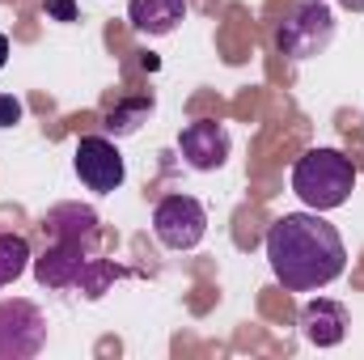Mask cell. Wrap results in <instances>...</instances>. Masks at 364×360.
I'll use <instances>...</instances> for the list:
<instances>
[{
    "mask_svg": "<svg viewBox=\"0 0 364 360\" xmlns=\"http://www.w3.org/2000/svg\"><path fill=\"white\" fill-rule=\"evenodd\" d=\"M267 263L288 292H318L348 268V246L318 212H284L267 229Z\"/></svg>",
    "mask_w": 364,
    "mask_h": 360,
    "instance_id": "6da1fadb",
    "label": "cell"
},
{
    "mask_svg": "<svg viewBox=\"0 0 364 360\" xmlns=\"http://www.w3.org/2000/svg\"><path fill=\"white\" fill-rule=\"evenodd\" d=\"M43 229H47V250L43 259L34 263V275L43 288H77L85 263L93 259V246H97V216L93 208L81 203H60L43 216Z\"/></svg>",
    "mask_w": 364,
    "mask_h": 360,
    "instance_id": "7a4b0ae2",
    "label": "cell"
},
{
    "mask_svg": "<svg viewBox=\"0 0 364 360\" xmlns=\"http://www.w3.org/2000/svg\"><path fill=\"white\" fill-rule=\"evenodd\" d=\"M356 186V166L339 149H309L292 166V191L309 212H331L343 208Z\"/></svg>",
    "mask_w": 364,
    "mask_h": 360,
    "instance_id": "3957f363",
    "label": "cell"
},
{
    "mask_svg": "<svg viewBox=\"0 0 364 360\" xmlns=\"http://www.w3.org/2000/svg\"><path fill=\"white\" fill-rule=\"evenodd\" d=\"M331 38H335V13L326 9V0H305L284 17L275 47L288 60H309V55H322L331 47Z\"/></svg>",
    "mask_w": 364,
    "mask_h": 360,
    "instance_id": "277c9868",
    "label": "cell"
},
{
    "mask_svg": "<svg viewBox=\"0 0 364 360\" xmlns=\"http://www.w3.org/2000/svg\"><path fill=\"white\" fill-rule=\"evenodd\" d=\"M47 344V318L34 301H0V360H30Z\"/></svg>",
    "mask_w": 364,
    "mask_h": 360,
    "instance_id": "5b68a950",
    "label": "cell"
},
{
    "mask_svg": "<svg viewBox=\"0 0 364 360\" xmlns=\"http://www.w3.org/2000/svg\"><path fill=\"white\" fill-rule=\"evenodd\" d=\"M153 233L166 250H195L208 233V212L191 195H166L153 208Z\"/></svg>",
    "mask_w": 364,
    "mask_h": 360,
    "instance_id": "8992f818",
    "label": "cell"
},
{
    "mask_svg": "<svg viewBox=\"0 0 364 360\" xmlns=\"http://www.w3.org/2000/svg\"><path fill=\"white\" fill-rule=\"evenodd\" d=\"M73 166H77V179L85 182L90 191H97V195L119 191L123 179H127V166H123V157H119L110 136H81Z\"/></svg>",
    "mask_w": 364,
    "mask_h": 360,
    "instance_id": "52a82bcc",
    "label": "cell"
},
{
    "mask_svg": "<svg viewBox=\"0 0 364 360\" xmlns=\"http://www.w3.org/2000/svg\"><path fill=\"white\" fill-rule=\"evenodd\" d=\"M178 149L186 157L191 170H220L225 157H229V132L216 123V119H199V123H186L178 136Z\"/></svg>",
    "mask_w": 364,
    "mask_h": 360,
    "instance_id": "ba28073f",
    "label": "cell"
},
{
    "mask_svg": "<svg viewBox=\"0 0 364 360\" xmlns=\"http://www.w3.org/2000/svg\"><path fill=\"white\" fill-rule=\"evenodd\" d=\"M301 335H305L314 348H335V344H343V335H348V309H343L339 301H331V297L309 301V305L301 309Z\"/></svg>",
    "mask_w": 364,
    "mask_h": 360,
    "instance_id": "9c48e42d",
    "label": "cell"
},
{
    "mask_svg": "<svg viewBox=\"0 0 364 360\" xmlns=\"http://www.w3.org/2000/svg\"><path fill=\"white\" fill-rule=\"evenodd\" d=\"M182 17H186V0H132V9H127L132 30L149 34V38L174 34Z\"/></svg>",
    "mask_w": 364,
    "mask_h": 360,
    "instance_id": "30bf717a",
    "label": "cell"
},
{
    "mask_svg": "<svg viewBox=\"0 0 364 360\" xmlns=\"http://www.w3.org/2000/svg\"><path fill=\"white\" fill-rule=\"evenodd\" d=\"M149 115H153V97H127V102H119L114 110H106V136H136L140 132V123H149Z\"/></svg>",
    "mask_w": 364,
    "mask_h": 360,
    "instance_id": "8fae6325",
    "label": "cell"
},
{
    "mask_svg": "<svg viewBox=\"0 0 364 360\" xmlns=\"http://www.w3.org/2000/svg\"><path fill=\"white\" fill-rule=\"evenodd\" d=\"M30 268V242L21 233H0V288Z\"/></svg>",
    "mask_w": 364,
    "mask_h": 360,
    "instance_id": "7c38bea8",
    "label": "cell"
},
{
    "mask_svg": "<svg viewBox=\"0 0 364 360\" xmlns=\"http://www.w3.org/2000/svg\"><path fill=\"white\" fill-rule=\"evenodd\" d=\"M119 275H127V271L114 268V263H106V259H90L77 284H81V292H85V297H102V292H106V284H110V280H119Z\"/></svg>",
    "mask_w": 364,
    "mask_h": 360,
    "instance_id": "4fadbf2b",
    "label": "cell"
},
{
    "mask_svg": "<svg viewBox=\"0 0 364 360\" xmlns=\"http://www.w3.org/2000/svg\"><path fill=\"white\" fill-rule=\"evenodd\" d=\"M21 123V102L13 93H0V127H13Z\"/></svg>",
    "mask_w": 364,
    "mask_h": 360,
    "instance_id": "5bb4252c",
    "label": "cell"
},
{
    "mask_svg": "<svg viewBox=\"0 0 364 360\" xmlns=\"http://www.w3.org/2000/svg\"><path fill=\"white\" fill-rule=\"evenodd\" d=\"M51 21H77V0H47Z\"/></svg>",
    "mask_w": 364,
    "mask_h": 360,
    "instance_id": "9a60e30c",
    "label": "cell"
},
{
    "mask_svg": "<svg viewBox=\"0 0 364 360\" xmlns=\"http://www.w3.org/2000/svg\"><path fill=\"white\" fill-rule=\"evenodd\" d=\"M4 64H9V38L0 34V68H4Z\"/></svg>",
    "mask_w": 364,
    "mask_h": 360,
    "instance_id": "2e32d148",
    "label": "cell"
},
{
    "mask_svg": "<svg viewBox=\"0 0 364 360\" xmlns=\"http://www.w3.org/2000/svg\"><path fill=\"white\" fill-rule=\"evenodd\" d=\"M343 4H348V9H352V4H356V9H364V0H343Z\"/></svg>",
    "mask_w": 364,
    "mask_h": 360,
    "instance_id": "e0dca14e",
    "label": "cell"
}]
</instances>
